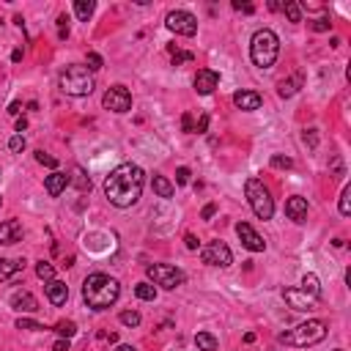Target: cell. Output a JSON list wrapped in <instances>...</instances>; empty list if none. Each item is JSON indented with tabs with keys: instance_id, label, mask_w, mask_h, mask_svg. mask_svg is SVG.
I'll list each match as a JSON object with an SVG mask.
<instances>
[{
	"instance_id": "cell-26",
	"label": "cell",
	"mask_w": 351,
	"mask_h": 351,
	"mask_svg": "<svg viewBox=\"0 0 351 351\" xmlns=\"http://www.w3.org/2000/svg\"><path fill=\"white\" fill-rule=\"evenodd\" d=\"M134 296L143 299V302H154L156 299V288L151 283H137V285H134Z\"/></svg>"
},
{
	"instance_id": "cell-12",
	"label": "cell",
	"mask_w": 351,
	"mask_h": 351,
	"mask_svg": "<svg viewBox=\"0 0 351 351\" xmlns=\"http://www.w3.org/2000/svg\"><path fill=\"white\" fill-rule=\"evenodd\" d=\"M192 85H195V91L201 93V96H209V93H214V88L220 85V74L214 72V69H198Z\"/></svg>"
},
{
	"instance_id": "cell-49",
	"label": "cell",
	"mask_w": 351,
	"mask_h": 351,
	"mask_svg": "<svg viewBox=\"0 0 351 351\" xmlns=\"http://www.w3.org/2000/svg\"><path fill=\"white\" fill-rule=\"evenodd\" d=\"M52 351H69V340H66V337L55 340V346H52Z\"/></svg>"
},
{
	"instance_id": "cell-30",
	"label": "cell",
	"mask_w": 351,
	"mask_h": 351,
	"mask_svg": "<svg viewBox=\"0 0 351 351\" xmlns=\"http://www.w3.org/2000/svg\"><path fill=\"white\" fill-rule=\"evenodd\" d=\"M55 332H58L61 337H66V340H69V337L77 335V324H74V321H61V324L55 326Z\"/></svg>"
},
{
	"instance_id": "cell-52",
	"label": "cell",
	"mask_w": 351,
	"mask_h": 351,
	"mask_svg": "<svg viewBox=\"0 0 351 351\" xmlns=\"http://www.w3.org/2000/svg\"><path fill=\"white\" fill-rule=\"evenodd\" d=\"M11 61L20 63V61H22V50H14V52H11Z\"/></svg>"
},
{
	"instance_id": "cell-17",
	"label": "cell",
	"mask_w": 351,
	"mask_h": 351,
	"mask_svg": "<svg viewBox=\"0 0 351 351\" xmlns=\"http://www.w3.org/2000/svg\"><path fill=\"white\" fill-rule=\"evenodd\" d=\"M47 299H50L55 307L66 305V299H69V285L63 283V280H50V283H47Z\"/></svg>"
},
{
	"instance_id": "cell-11",
	"label": "cell",
	"mask_w": 351,
	"mask_h": 351,
	"mask_svg": "<svg viewBox=\"0 0 351 351\" xmlns=\"http://www.w3.org/2000/svg\"><path fill=\"white\" fill-rule=\"evenodd\" d=\"M236 233H239L242 244L250 250V253H263V250H266V242H263L258 233L253 231V225H250V222H239V225H236Z\"/></svg>"
},
{
	"instance_id": "cell-35",
	"label": "cell",
	"mask_w": 351,
	"mask_h": 351,
	"mask_svg": "<svg viewBox=\"0 0 351 351\" xmlns=\"http://www.w3.org/2000/svg\"><path fill=\"white\" fill-rule=\"evenodd\" d=\"M17 329H28V332H39V329H44L39 321H31V318H20L17 321Z\"/></svg>"
},
{
	"instance_id": "cell-9",
	"label": "cell",
	"mask_w": 351,
	"mask_h": 351,
	"mask_svg": "<svg viewBox=\"0 0 351 351\" xmlns=\"http://www.w3.org/2000/svg\"><path fill=\"white\" fill-rule=\"evenodd\" d=\"M201 261L209 263V266H231L233 263V255H231V247H228L225 242H209L201 247Z\"/></svg>"
},
{
	"instance_id": "cell-27",
	"label": "cell",
	"mask_w": 351,
	"mask_h": 351,
	"mask_svg": "<svg viewBox=\"0 0 351 351\" xmlns=\"http://www.w3.org/2000/svg\"><path fill=\"white\" fill-rule=\"evenodd\" d=\"M283 11H285V17H288V22H302V6L296 3V0H285Z\"/></svg>"
},
{
	"instance_id": "cell-38",
	"label": "cell",
	"mask_w": 351,
	"mask_h": 351,
	"mask_svg": "<svg viewBox=\"0 0 351 351\" xmlns=\"http://www.w3.org/2000/svg\"><path fill=\"white\" fill-rule=\"evenodd\" d=\"M195 61V55H192V52H184V50H179L173 55V66H181V63H192Z\"/></svg>"
},
{
	"instance_id": "cell-22",
	"label": "cell",
	"mask_w": 351,
	"mask_h": 351,
	"mask_svg": "<svg viewBox=\"0 0 351 351\" xmlns=\"http://www.w3.org/2000/svg\"><path fill=\"white\" fill-rule=\"evenodd\" d=\"M93 11H96V3H93V0H74V14H77V20L88 22L93 17Z\"/></svg>"
},
{
	"instance_id": "cell-13",
	"label": "cell",
	"mask_w": 351,
	"mask_h": 351,
	"mask_svg": "<svg viewBox=\"0 0 351 351\" xmlns=\"http://www.w3.org/2000/svg\"><path fill=\"white\" fill-rule=\"evenodd\" d=\"M283 299L288 302L294 310H299V313H305V310H313V307H315V299H313V296H307L302 288H285V291H283Z\"/></svg>"
},
{
	"instance_id": "cell-1",
	"label": "cell",
	"mask_w": 351,
	"mask_h": 351,
	"mask_svg": "<svg viewBox=\"0 0 351 351\" xmlns=\"http://www.w3.org/2000/svg\"><path fill=\"white\" fill-rule=\"evenodd\" d=\"M145 184V173L140 165H132V162H124V165L113 167L110 176L104 179V195L113 206L118 209H129L140 201V192H143Z\"/></svg>"
},
{
	"instance_id": "cell-3",
	"label": "cell",
	"mask_w": 351,
	"mask_h": 351,
	"mask_svg": "<svg viewBox=\"0 0 351 351\" xmlns=\"http://www.w3.org/2000/svg\"><path fill=\"white\" fill-rule=\"evenodd\" d=\"M280 55V39L274 31L269 28H261V31L253 33V42H250V58L258 69H272L274 61Z\"/></svg>"
},
{
	"instance_id": "cell-34",
	"label": "cell",
	"mask_w": 351,
	"mask_h": 351,
	"mask_svg": "<svg viewBox=\"0 0 351 351\" xmlns=\"http://www.w3.org/2000/svg\"><path fill=\"white\" fill-rule=\"evenodd\" d=\"M121 324L124 326H140V313L137 310H124V313H121Z\"/></svg>"
},
{
	"instance_id": "cell-33",
	"label": "cell",
	"mask_w": 351,
	"mask_h": 351,
	"mask_svg": "<svg viewBox=\"0 0 351 351\" xmlns=\"http://www.w3.org/2000/svg\"><path fill=\"white\" fill-rule=\"evenodd\" d=\"M340 214L343 217L351 214V187H343V192H340Z\"/></svg>"
},
{
	"instance_id": "cell-7",
	"label": "cell",
	"mask_w": 351,
	"mask_h": 351,
	"mask_svg": "<svg viewBox=\"0 0 351 351\" xmlns=\"http://www.w3.org/2000/svg\"><path fill=\"white\" fill-rule=\"evenodd\" d=\"M145 274H148L151 283L165 288V291L179 288V285H184V280H187V274L181 272L179 266H167V263H148V266H145Z\"/></svg>"
},
{
	"instance_id": "cell-24",
	"label": "cell",
	"mask_w": 351,
	"mask_h": 351,
	"mask_svg": "<svg viewBox=\"0 0 351 351\" xmlns=\"http://www.w3.org/2000/svg\"><path fill=\"white\" fill-rule=\"evenodd\" d=\"M151 184H154V192H156L159 198H173L176 187L165 179V176H154V181H151Z\"/></svg>"
},
{
	"instance_id": "cell-28",
	"label": "cell",
	"mask_w": 351,
	"mask_h": 351,
	"mask_svg": "<svg viewBox=\"0 0 351 351\" xmlns=\"http://www.w3.org/2000/svg\"><path fill=\"white\" fill-rule=\"evenodd\" d=\"M36 274L44 280V283H50V280H55V266H52V263H47V261H39L36 263Z\"/></svg>"
},
{
	"instance_id": "cell-39",
	"label": "cell",
	"mask_w": 351,
	"mask_h": 351,
	"mask_svg": "<svg viewBox=\"0 0 351 351\" xmlns=\"http://www.w3.org/2000/svg\"><path fill=\"white\" fill-rule=\"evenodd\" d=\"M9 148L14 151V154H20V151L25 148V137H22V134H14V137L9 140Z\"/></svg>"
},
{
	"instance_id": "cell-25",
	"label": "cell",
	"mask_w": 351,
	"mask_h": 351,
	"mask_svg": "<svg viewBox=\"0 0 351 351\" xmlns=\"http://www.w3.org/2000/svg\"><path fill=\"white\" fill-rule=\"evenodd\" d=\"M195 346L201 351H217V337L212 332H198L195 335Z\"/></svg>"
},
{
	"instance_id": "cell-45",
	"label": "cell",
	"mask_w": 351,
	"mask_h": 351,
	"mask_svg": "<svg viewBox=\"0 0 351 351\" xmlns=\"http://www.w3.org/2000/svg\"><path fill=\"white\" fill-rule=\"evenodd\" d=\"M233 9H236V11H244V14H253V6H250V3H242V0H233Z\"/></svg>"
},
{
	"instance_id": "cell-54",
	"label": "cell",
	"mask_w": 351,
	"mask_h": 351,
	"mask_svg": "<svg viewBox=\"0 0 351 351\" xmlns=\"http://www.w3.org/2000/svg\"><path fill=\"white\" fill-rule=\"evenodd\" d=\"M335 351H346V348H335Z\"/></svg>"
},
{
	"instance_id": "cell-41",
	"label": "cell",
	"mask_w": 351,
	"mask_h": 351,
	"mask_svg": "<svg viewBox=\"0 0 351 351\" xmlns=\"http://www.w3.org/2000/svg\"><path fill=\"white\" fill-rule=\"evenodd\" d=\"M329 28H332V22L326 20V17H321V20H315V22H313V31H315V33H326Z\"/></svg>"
},
{
	"instance_id": "cell-23",
	"label": "cell",
	"mask_w": 351,
	"mask_h": 351,
	"mask_svg": "<svg viewBox=\"0 0 351 351\" xmlns=\"http://www.w3.org/2000/svg\"><path fill=\"white\" fill-rule=\"evenodd\" d=\"M69 184H74L80 192H91V176H85L83 167H74V173L69 176Z\"/></svg>"
},
{
	"instance_id": "cell-53",
	"label": "cell",
	"mask_w": 351,
	"mask_h": 351,
	"mask_svg": "<svg viewBox=\"0 0 351 351\" xmlns=\"http://www.w3.org/2000/svg\"><path fill=\"white\" fill-rule=\"evenodd\" d=\"M115 351H137V348H134V346H118Z\"/></svg>"
},
{
	"instance_id": "cell-20",
	"label": "cell",
	"mask_w": 351,
	"mask_h": 351,
	"mask_svg": "<svg viewBox=\"0 0 351 351\" xmlns=\"http://www.w3.org/2000/svg\"><path fill=\"white\" fill-rule=\"evenodd\" d=\"M22 269H25V261L22 258H0V283L17 277Z\"/></svg>"
},
{
	"instance_id": "cell-21",
	"label": "cell",
	"mask_w": 351,
	"mask_h": 351,
	"mask_svg": "<svg viewBox=\"0 0 351 351\" xmlns=\"http://www.w3.org/2000/svg\"><path fill=\"white\" fill-rule=\"evenodd\" d=\"M302 291H305L307 296H313L315 302L321 299V285H318V277H315L313 272H310V274H305V277H302Z\"/></svg>"
},
{
	"instance_id": "cell-36",
	"label": "cell",
	"mask_w": 351,
	"mask_h": 351,
	"mask_svg": "<svg viewBox=\"0 0 351 351\" xmlns=\"http://www.w3.org/2000/svg\"><path fill=\"white\" fill-rule=\"evenodd\" d=\"M36 162H39V165L52 167V170L58 167V159H55V156H50V154H44V151H36Z\"/></svg>"
},
{
	"instance_id": "cell-2",
	"label": "cell",
	"mask_w": 351,
	"mask_h": 351,
	"mask_svg": "<svg viewBox=\"0 0 351 351\" xmlns=\"http://www.w3.org/2000/svg\"><path fill=\"white\" fill-rule=\"evenodd\" d=\"M121 296V283L110 274H88L83 283V299L91 310H107L110 305H115Z\"/></svg>"
},
{
	"instance_id": "cell-31",
	"label": "cell",
	"mask_w": 351,
	"mask_h": 351,
	"mask_svg": "<svg viewBox=\"0 0 351 351\" xmlns=\"http://www.w3.org/2000/svg\"><path fill=\"white\" fill-rule=\"evenodd\" d=\"M104 66V61H102V55H99V52H88V58H85V69L88 72H99V69Z\"/></svg>"
},
{
	"instance_id": "cell-48",
	"label": "cell",
	"mask_w": 351,
	"mask_h": 351,
	"mask_svg": "<svg viewBox=\"0 0 351 351\" xmlns=\"http://www.w3.org/2000/svg\"><path fill=\"white\" fill-rule=\"evenodd\" d=\"M20 113H22V102H11V104H9V115L20 118Z\"/></svg>"
},
{
	"instance_id": "cell-29",
	"label": "cell",
	"mask_w": 351,
	"mask_h": 351,
	"mask_svg": "<svg viewBox=\"0 0 351 351\" xmlns=\"http://www.w3.org/2000/svg\"><path fill=\"white\" fill-rule=\"evenodd\" d=\"M296 85H299V77H296V80H283V83L277 85V93L283 99H288V96H294V93H296Z\"/></svg>"
},
{
	"instance_id": "cell-10",
	"label": "cell",
	"mask_w": 351,
	"mask_h": 351,
	"mask_svg": "<svg viewBox=\"0 0 351 351\" xmlns=\"http://www.w3.org/2000/svg\"><path fill=\"white\" fill-rule=\"evenodd\" d=\"M102 104L107 110H113V113H129V110H132V93L126 91L124 85H113V88L104 91Z\"/></svg>"
},
{
	"instance_id": "cell-42",
	"label": "cell",
	"mask_w": 351,
	"mask_h": 351,
	"mask_svg": "<svg viewBox=\"0 0 351 351\" xmlns=\"http://www.w3.org/2000/svg\"><path fill=\"white\" fill-rule=\"evenodd\" d=\"M181 129H184V132H195V121H192L190 113L181 115Z\"/></svg>"
},
{
	"instance_id": "cell-19",
	"label": "cell",
	"mask_w": 351,
	"mask_h": 351,
	"mask_svg": "<svg viewBox=\"0 0 351 351\" xmlns=\"http://www.w3.org/2000/svg\"><path fill=\"white\" fill-rule=\"evenodd\" d=\"M233 104H236L239 110H258L261 104H263V99H261V93H255V91H239V93H233Z\"/></svg>"
},
{
	"instance_id": "cell-8",
	"label": "cell",
	"mask_w": 351,
	"mask_h": 351,
	"mask_svg": "<svg viewBox=\"0 0 351 351\" xmlns=\"http://www.w3.org/2000/svg\"><path fill=\"white\" fill-rule=\"evenodd\" d=\"M165 25H167V31L179 33V36H195L198 33V17L190 14V11H184V9H176V11H167Z\"/></svg>"
},
{
	"instance_id": "cell-40",
	"label": "cell",
	"mask_w": 351,
	"mask_h": 351,
	"mask_svg": "<svg viewBox=\"0 0 351 351\" xmlns=\"http://www.w3.org/2000/svg\"><path fill=\"white\" fill-rule=\"evenodd\" d=\"M190 167H179V170H176V184L179 187H184V184H190Z\"/></svg>"
},
{
	"instance_id": "cell-51",
	"label": "cell",
	"mask_w": 351,
	"mask_h": 351,
	"mask_svg": "<svg viewBox=\"0 0 351 351\" xmlns=\"http://www.w3.org/2000/svg\"><path fill=\"white\" fill-rule=\"evenodd\" d=\"M269 9H272V11H283V3H280V0H272V3H269Z\"/></svg>"
},
{
	"instance_id": "cell-50",
	"label": "cell",
	"mask_w": 351,
	"mask_h": 351,
	"mask_svg": "<svg viewBox=\"0 0 351 351\" xmlns=\"http://www.w3.org/2000/svg\"><path fill=\"white\" fill-rule=\"evenodd\" d=\"M14 129H17V132L22 134V132L28 129V118H22V115H20V118H17V124H14Z\"/></svg>"
},
{
	"instance_id": "cell-46",
	"label": "cell",
	"mask_w": 351,
	"mask_h": 351,
	"mask_svg": "<svg viewBox=\"0 0 351 351\" xmlns=\"http://www.w3.org/2000/svg\"><path fill=\"white\" fill-rule=\"evenodd\" d=\"M305 143H310V148H315V145H318V137H315V129H307V132H305Z\"/></svg>"
},
{
	"instance_id": "cell-4",
	"label": "cell",
	"mask_w": 351,
	"mask_h": 351,
	"mask_svg": "<svg viewBox=\"0 0 351 351\" xmlns=\"http://www.w3.org/2000/svg\"><path fill=\"white\" fill-rule=\"evenodd\" d=\"M326 321L321 318H310L305 324L294 326L291 332H283V335L277 337L280 343H285V346H296V348H307V346H315V343H321L326 337Z\"/></svg>"
},
{
	"instance_id": "cell-37",
	"label": "cell",
	"mask_w": 351,
	"mask_h": 351,
	"mask_svg": "<svg viewBox=\"0 0 351 351\" xmlns=\"http://www.w3.org/2000/svg\"><path fill=\"white\" fill-rule=\"evenodd\" d=\"M58 39H69V17L66 14L58 17Z\"/></svg>"
},
{
	"instance_id": "cell-32",
	"label": "cell",
	"mask_w": 351,
	"mask_h": 351,
	"mask_svg": "<svg viewBox=\"0 0 351 351\" xmlns=\"http://www.w3.org/2000/svg\"><path fill=\"white\" fill-rule=\"evenodd\" d=\"M272 167H277V170H291V167H294V159H291V156H283V154H274Z\"/></svg>"
},
{
	"instance_id": "cell-18",
	"label": "cell",
	"mask_w": 351,
	"mask_h": 351,
	"mask_svg": "<svg viewBox=\"0 0 351 351\" xmlns=\"http://www.w3.org/2000/svg\"><path fill=\"white\" fill-rule=\"evenodd\" d=\"M66 187H69V176L61 173V170H52L44 179V190H47V195H50V198H58Z\"/></svg>"
},
{
	"instance_id": "cell-14",
	"label": "cell",
	"mask_w": 351,
	"mask_h": 351,
	"mask_svg": "<svg viewBox=\"0 0 351 351\" xmlns=\"http://www.w3.org/2000/svg\"><path fill=\"white\" fill-rule=\"evenodd\" d=\"M9 302H11L14 310H22V313H36L39 310V302H36V296H33L31 291H14Z\"/></svg>"
},
{
	"instance_id": "cell-5",
	"label": "cell",
	"mask_w": 351,
	"mask_h": 351,
	"mask_svg": "<svg viewBox=\"0 0 351 351\" xmlns=\"http://www.w3.org/2000/svg\"><path fill=\"white\" fill-rule=\"evenodd\" d=\"M58 83H61V91L69 93V96H91L93 88H96L93 74L85 66H80V63H72V66L63 69Z\"/></svg>"
},
{
	"instance_id": "cell-43",
	"label": "cell",
	"mask_w": 351,
	"mask_h": 351,
	"mask_svg": "<svg viewBox=\"0 0 351 351\" xmlns=\"http://www.w3.org/2000/svg\"><path fill=\"white\" fill-rule=\"evenodd\" d=\"M214 214H217V203H206L203 212H201V220H212Z\"/></svg>"
},
{
	"instance_id": "cell-15",
	"label": "cell",
	"mask_w": 351,
	"mask_h": 351,
	"mask_svg": "<svg viewBox=\"0 0 351 351\" xmlns=\"http://www.w3.org/2000/svg\"><path fill=\"white\" fill-rule=\"evenodd\" d=\"M285 214H288V220L294 222H305L307 220V201L302 195H294L285 201Z\"/></svg>"
},
{
	"instance_id": "cell-6",
	"label": "cell",
	"mask_w": 351,
	"mask_h": 351,
	"mask_svg": "<svg viewBox=\"0 0 351 351\" xmlns=\"http://www.w3.org/2000/svg\"><path fill=\"white\" fill-rule=\"evenodd\" d=\"M244 192H247V201H250V209L258 220H272L274 214V201H272V192L263 187L261 179H247L244 184Z\"/></svg>"
},
{
	"instance_id": "cell-16",
	"label": "cell",
	"mask_w": 351,
	"mask_h": 351,
	"mask_svg": "<svg viewBox=\"0 0 351 351\" xmlns=\"http://www.w3.org/2000/svg\"><path fill=\"white\" fill-rule=\"evenodd\" d=\"M20 239H22V222L20 220L0 222V244H17Z\"/></svg>"
},
{
	"instance_id": "cell-44",
	"label": "cell",
	"mask_w": 351,
	"mask_h": 351,
	"mask_svg": "<svg viewBox=\"0 0 351 351\" xmlns=\"http://www.w3.org/2000/svg\"><path fill=\"white\" fill-rule=\"evenodd\" d=\"M206 129H209V115L203 113V115H201V121H198V124H195V132H198V134H203Z\"/></svg>"
},
{
	"instance_id": "cell-47",
	"label": "cell",
	"mask_w": 351,
	"mask_h": 351,
	"mask_svg": "<svg viewBox=\"0 0 351 351\" xmlns=\"http://www.w3.org/2000/svg\"><path fill=\"white\" fill-rule=\"evenodd\" d=\"M184 244H187V250H198V239H195V233H187V236H184Z\"/></svg>"
},
{
	"instance_id": "cell-55",
	"label": "cell",
	"mask_w": 351,
	"mask_h": 351,
	"mask_svg": "<svg viewBox=\"0 0 351 351\" xmlns=\"http://www.w3.org/2000/svg\"><path fill=\"white\" fill-rule=\"evenodd\" d=\"M0 203H3V198H0Z\"/></svg>"
}]
</instances>
